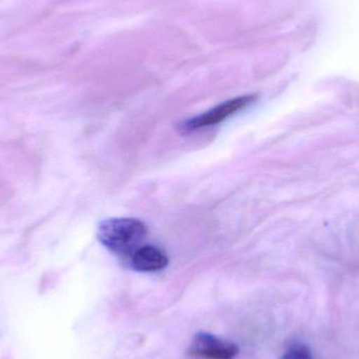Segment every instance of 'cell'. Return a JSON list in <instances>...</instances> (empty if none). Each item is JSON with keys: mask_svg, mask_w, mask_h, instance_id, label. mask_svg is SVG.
<instances>
[{"mask_svg": "<svg viewBox=\"0 0 359 359\" xmlns=\"http://www.w3.org/2000/svg\"><path fill=\"white\" fill-rule=\"evenodd\" d=\"M147 236V225L140 219L132 217L105 219L98 228V240L101 244L124 259L142 246Z\"/></svg>", "mask_w": 359, "mask_h": 359, "instance_id": "obj_1", "label": "cell"}, {"mask_svg": "<svg viewBox=\"0 0 359 359\" xmlns=\"http://www.w3.org/2000/svg\"><path fill=\"white\" fill-rule=\"evenodd\" d=\"M255 99H257V97L255 95H245V96L226 101V102L221 103V104L213 107L210 111H206L202 115L190 118V119L182 122L180 124V130L182 132L191 133L200 130V128L215 126L219 122H223L230 116L234 115L236 111L248 107Z\"/></svg>", "mask_w": 359, "mask_h": 359, "instance_id": "obj_2", "label": "cell"}, {"mask_svg": "<svg viewBox=\"0 0 359 359\" xmlns=\"http://www.w3.org/2000/svg\"><path fill=\"white\" fill-rule=\"evenodd\" d=\"M238 348L231 344L219 341L209 333H198L188 354L191 358L203 359H233L238 355Z\"/></svg>", "mask_w": 359, "mask_h": 359, "instance_id": "obj_3", "label": "cell"}, {"mask_svg": "<svg viewBox=\"0 0 359 359\" xmlns=\"http://www.w3.org/2000/svg\"><path fill=\"white\" fill-rule=\"evenodd\" d=\"M126 259L130 268L139 272L160 271L168 264L164 251L151 245H142Z\"/></svg>", "mask_w": 359, "mask_h": 359, "instance_id": "obj_4", "label": "cell"}, {"mask_svg": "<svg viewBox=\"0 0 359 359\" xmlns=\"http://www.w3.org/2000/svg\"><path fill=\"white\" fill-rule=\"evenodd\" d=\"M282 359H313V356L307 346L295 344L289 348Z\"/></svg>", "mask_w": 359, "mask_h": 359, "instance_id": "obj_5", "label": "cell"}]
</instances>
